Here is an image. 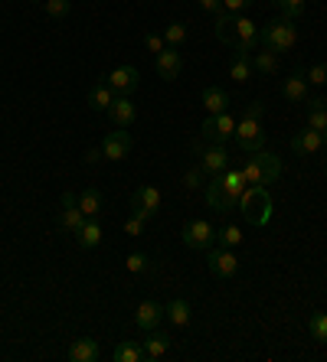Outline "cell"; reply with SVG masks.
I'll return each mask as SVG.
<instances>
[{
  "label": "cell",
  "mask_w": 327,
  "mask_h": 362,
  "mask_svg": "<svg viewBox=\"0 0 327 362\" xmlns=\"http://www.w3.org/2000/svg\"><path fill=\"white\" fill-rule=\"evenodd\" d=\"M242 193H246V177H242V170H226V173H219V177H210V183H207L210 209L223 212V216L239 206Z\"/></svg>",
  "instance_id": "1"
},
{
  "label": "cell",
  "mask_w": 327,
  "mask_h": 362,
  "mask_svg": "<svg viewBox=\"0 0 327 362\" xmlns=\"http://www.w3.org/2000/svg\"><path fill=\"white\" fill-rule=\"evenodd\" d=\"M242 177H246V186H268L282 177V160H278L272 151H256L249 160L242 163Z\"/></svg>",
  "instance_id": "2"
},
{
  "label": "cell",
  "mask_w": 327,
  "mask_h": 362,
  "mask_svg": "<svg viewBox=\"0 0 327 362\" xmlns=\"http://www.w3.org/2000/svg\"><path fill=\"white\" fill-rule=\"evenodd\" d=\"M258 42L272 52H288L294 49V42H298V30H294V20L288 17H278L272 20L268 26H258Z\"/></svg>",
  "instance_id": "3"
},
{
  "label": "cell",
  "mask_w": 327,
  "mask_h": 362,
  "mask_svg": "<svg viewBox=\"0 0 327 362\" xmlns=\"http://www.w3.org/2000/svg\"><path fill=\"white\" fill-rule=\"evenodd\" d=\"M242 216L249 226H265L272 219V196H268V186H246V193L239 196Z\"/></svg>",
  "instance_id": "4"
},
{
  "label": "cell",
  "mask_w": 327,
  "mask_h": 362,
  "mask_svg": "<svg viewBox=\"0 0 327 362\" xmlns=\"http://www.w3.org/2000/svg\"><path fill=\"white\" fill-rule=\"evenodd\" d=\"M236 137V118L229 115V111H223V115H210L207 121H203V127H200V141L203 144H226Z\"/></svg>",
  "instance_id": "5"
},
{
  "label": "cell",
  "mask_w": 327,
  "mask_h": 362,
  "mask_svg": "<svg viewBox=\"0 0 327 362\" xmlns=\"http://www.w3.org/2000/svg\"><path fill=\"white\" fill-rule=\"evenodd\" d=\"M193 153H200V167L207 170V177H219L229 170V151H226V144H210L207 151H203V141L190 144Z\"/></svg>",
  "instance_id": "6"
},
{
  "label": "cell",
  "mask_w": 327,
  "mask_h": 362,
  "mask_svg": "<svg viewBox=\"0 0 327 362\" xmlns=\"http://www.w3.org/2000/svg\"><path fill=\"white\" fill-rule=\"evenodd\" d=\"M233 141L239 144L246 153L262 151V147H265V131H262V121H258V118H246V115H242V118L236 121V137H233Z\"/></svg>",
  "instance_id": "7"
},
{
  "label": "cell",
  "mask_w": 327,
  "mask_h": 362,
  "mask_svg": "<svg viewBox=\"0 0 327 362\" xmlns=\"http://www.w3.org/2000/svg\"><path fill=\"white\" fill-rule=\"evenodd\" d=\"M183 245L187 248H197V252H203V248H213V242H216V228H213V222H207V219H190L187 226H183Z\"/></svg>",
  "instance_id": "8"
},
{
  "label": "cell",
  "mask_w": 327,
  "mask_h": 362,
  "mask_svg": "<svg viewBox=\"0 0 327 362\" xmlns=\"http://www.w3.org/2000/svg\"><path fill=\"white\" fill-rule=\"evenodd\" d=\"M161 206H164V199H161V193H157L154 186H138L134 193H131V212L134 216H141V219H154L157 212H161Z\"/></svg>",
  "instance_id": "9"
},
{
  "label": "cell",
  "mask_w": 327,
  "mask_h": 362,
  "mask_svg": "<svg viewBox=\"0 0 327 362\" xmlns=\"http://www.w3.org/2000/svg\"><path fill=\"white\" fill-rule=\"evenodd\" d=\"M82 222H86V216H82V209H79V196L76 193H62L59 216H56V226H59V232H72V235H76Z\"/></svg>",
  "instance_id": "10"
},
{
  "label": "cell",
  "mask_w": 327,
  "mask_h": 362,
  "mask_svg": "<svg viewBox=\"0 0 327 362\" xmlns=\"http://www.w3.org/2000/svg\"><path fill=\"white\" fill-rule=\"evenodd\" d=\"M229 46H236L239 52H246V56H249V52L258 46V26L252 23L249 17H242V13H239V17L233 20V40H229Z\"/></svg>",
  "instance_id": "11"
},
{
  "label": "cell",
  "mask_w": 327,
  "mask_h": 362,
  "mask_svg": "<svg viewBox=\"0 0 327 362\" xmlns=\"http://www.w3.org/2000/svg\"><path fill=\"white\" fill-rule=\"evenodd\" d=\"M131 147H134V137L128 134V127H118L102 141L105 160H125V157H131Z\"/></svg>",
  "instance_id": "12"
},
{
  "label": "cell",
  "mask_w": 327,
  "mask_h": 362,
  "mask_svg": "<svg viewBox=\"0 0 327 362\" xmlns=\"http://www.w3.org/2000/svg\"><path fill=\"white\" fill-rule=\"evenodd\" d=\"M207 264L213 278H233L236 271H239V258L233 255V248H223V245H216L213 252H210Z\"/></svg>",
  "instance_id": "13"
},
{
  "label": "cell",
  "mask_w": 327,
  "mask_h": 362,
  "mask_svg": "<svg viewBox=\"0 0 327 362\" xmlns=\"http://www.w3.org/2000/svg\"><path fill=\"white\" fill-rule=\"evenodd\" d=\"M154 69H157V76H161V78L173 82V78L180 76V69H183L180 49H173V46H164V49L154 56Z\"/></svg>",
  "instance_id": "14"
},
{
  "label": "cell",
  "mask_w": 327,
  "mask_h": 362,
  "mask_svg": "<svg viewBox=\"0 0 327 362\" xmlns=\"http://www.w3.org/2000/svg\"><path fill=\"white\" fill-rule=\"evenodd\" d=\"M108 118H112L115 127H131V124H134V118H138V108H134L131 95H115V101L108 105Z\"/></svg>",
  "instance_id": "15"
},
{
  "label": "cell",
  "mask_w": 327,
  "mask_h": 362,
  "mask_svg": "<svg viewBox=\"0 0 327 362\" xmlns=\"http://www.w3.org/2000/svg\"><path fill=\"white\" fill-rule=\"evenodd\" d=\"M105 78H108V85H112L115 95H131L141 82V72L134 66H118L112 76H105Z\"/></svg>",
  "instance_id": "16"
},
{
  "label": "cell",
  "mask_w": 327,
  "mask_h": 362,
  "mask_svg": "<svg viewBox=\"0 0 327 362\" xmlns=\"http://www.w3.org/2000/svg\"><path fill=\"white\" fill-rule=\"evenodd\" d=\"M308 78H304V69L302 66H294V72L282 82V95L288 101H294V105H302V101H308Z\"/></svg>",
  "instance_id": "17"
},
{
  "label": "cell",
  "mask_w": 327,
  "mask_h": 362,
  "mask_svg": "<svg viewBox=\"0 0 327 362\" xmlns=\"http://www.w3.org/2000/svg\"><path fill=\"white\" fill-rule=\"evenodd\" d=\"M321 147H324V134L314 131V127H304V131H298V134L292 137V151L298 153V157H311V153H318Z\"/></svg>",
  "instance_id": "18"
},
{
  "label": "cell",
  "mask_w": 327,
  "mask_h": 362,
  "mask_svg": "<svg viewBox=\"0 0 327 362\" xmlns=\"http://www.w3.org/2000/svg\"><path fill=\"white\" fill-rule=\"evenodd\" d=\"M161 320H164V303H157V300L138 303V313H134V323H138V329H154Z\"/></svg>",
  "instance_id": "19"
},
{
  "label": "cell",
  "mask_w": 327,
  "mask_h": 362,
  "mask_svg": "<svg viewBox=\"0 0 327 362\" xmlns=\"http://www.w3.org/2000/svg\"><path fill=\"white\" fill-rule=\"evenodd\" d=\"M115 101V92H112V85H108V78H95L92 88H88V105H92L95 111H108V105Z\"/></svg>",
  "instance_id": "20"
},
{
  "label": "cell",
  "mask_w": 327,
  "mask_h": 362,
  "mask_svg": "<svg viewBox=\"0 0 327 362\" xmlns=\"http://www.w3.org/2000/svg\"><path fill=\"white\" fill-rule=\"evenodd\" d=\"M144 356L151 362L154 359H164V353H167V349H171V337H167V333H157V327L154 329H147V337H144Z\"/></svg>",
  "instance_id": "21"
},
{
  "label": "cell",
  "mask_w": 327,
  "mask_h": 362,
  "mask_svg": "<svg viewBox=\"0 0 327 362\" xmlns=\"http://www.w3.org/2000/svg\"><path fill=\"white\" fill-rule=\"evenodd\" d=\"M69 362H95L98 356H102V349H98V343L95 339H72V346H69Z\"/></svg>",
  "instance_id": "22"
},
{
  "label": "cell",
  "mask_w": 327,
  "mask_h": 362,
  "mask_svg": "<svg viewBox=\"0 0 327 362\" xmlns=\"http://www.w3.org/2000/svg\"><path fill=\"white\" fill-rule=\"evenodd\" d=\"M76 242H79V248H98L102 245V226L95 219H86L76 232Z\"/></svg>",
  "instance_id": "23"
},
{
  "label": "cell",
  "mask_w": 327,
  "mask_h": 362,
  "mask_svg": "<svg viewBox=\"0 0 327 362\" xmlns=\"http://www.w3.org/2000/svg\"><path fill=\"white\" fill-rule=\"evenodd\" d=\"M79 209H82V216H86V219H95V216L105 209V196L98 193L95 186H88L86 193L79 196Z\"/></svg>",
  "instance_id": "24"
},
{
  "label": "cell",
  "mask_w": 327,
  "mask_h": 362,
  "mask_svg": "<svg viewBox=\"0 0 327 362\" xmlns=\"http://www.w3.org/2000/svg\"><path fill=\"white\" fill-rule=\"evenodd\" d=\"M203 108H207L210 115H223V111L229 108V95H226L223 88L210 85V88H203Z\"/></svg>",
  "instance_id": "25"
},
{
  "label": "cell",
  "mask_w": 327,
  "mask_h": 362,
  "mask_svg": "<svg viewBox=\"0 0 327 362\" xmlns=\"http://www.w3.org/2000/svg\"><path fill=\"white\" fill-rule=\"evenodd\" d=\"M115 362H144V346L141 343H131V339H125V343L115 346V353H112Z\"/></svg>",
  "instance_id": "26"
},
{
  "label": "cell",
  "mask_w": 327,
  "mask_h": 362,
  "mask_svg": "<svg viewBox=\"0 0 327 362\" xmlns=\"http://www.w3.org/2000/svg\"><path fill=\"white\" fill-rule=\"evenodd\" d=\"M252 76H256V69H252V59L246 56V52H239V56L229 62V78L242 85V82H249Z\"/></svg>",
  "instance_id": "27"
},
{
  "label": "cell",
  "mask_w": 327,
  "mask_h": 362,
  "mask_svg": "<svg viewBox=\"0 0 327 362\" xmlns=\"http://www.w3.org/2000/svg\"><path fill=\"white\" fill-rule=\"evenodd\" d=\"M164 317H167L173 327H187L190 323V303L177 297V300H171L167 307H164Z\"/></svg>",
  "instance_id": "28"
},
{
  "label": "cell",
  "mask_w": 327,
  "mask_h": 362,
  "mask_svg": "<svg viewBox=\"0 0 327 362\" xmlns=\"http://www.w3.org/2000/svg\"><path fill=\"white\" fill-rule=\"evenodd\" d=\"M252 69H256L258 76H275V72H278V52H272V49L256 52V59H252Z\"/></svg>",
  "instance_id": "29"
},
{
  "label": "cell",
  "mask_w": 327,
  "mask_h": 362,
  "mask_svg": "<svg viewBox=\"0 0 327 362\" xmlns=\"http://www.w3.org/2000/svg\"><path fill=\"white\" fill-rule=\"evenodd\" d=\"M183 40H187V23H180V20H173L171 26H164V42H167V46H173V49H180Z\"/></svg>",
  "instance_id": "30"
},
{
  "label": "cell",
  "mask_w": 327,
  "mask_h": 362,
  "mask_svg": "<svg viewBox=\"0 0 327 362\" xmlns=\"http://www.w3.org/2000/svg\"><path fill=\"white\" fill-rule=\"evenodd\" d=\"M308 333L311 339H318V343H327V313H311V320H308Z\"/></svg>",
  "instance_id": "31"
},
{
  "label": "cell",
  "mask_w": 327,
  "mask_h": 362,
  "mask_svg": "<svg viewBox=\"0 0 327 362\" xmlns=\"http://www.w3.org/2000/svg\"><path fill=\"white\" fill-rule=\"evenodd\" d=\"M216 245H223V248H236L242 245V228L239 226H226L216 232Z\"/></svg>",
  "instance_id": "32"
},
{
  "label": "cell",
  "mask_w": 327,
  "mask_h": 362,
  "mask_svg": "<svg viewBox=\"0 0 327 362\" xmlns=\"http://www.w3.org/2000/svg\"><path fill=\"white\" fill-rule=\"evenodd\" d=\"M308 127H314V131L327 134V101H324V105H314V108H308Z\"/></svg>",
  "instance_id": "33"
},
{
  "label": "cell",
  "mask_w": 327,
  "mask_h": 362,
  "mask_svg": "<svg viewBox=\"0 0 327 362\" xmlns=\"http://www.w3.org/2000/svg\"><path fill=\"white\" fill-rule=\"evenodd\" d=\"M233 20H236V13H219L216 17V40H223V42H229L233 40Z\"/></svg>",
  "instance_id": "34"
},
{
  "label": "cell",
  "mask_w": 327,
  "mask_h": 362,
  "mask_svg": "<svg viewBox=\"0 0 327 362\" xmlns=\"http://www.w3.org/2000/svg\"><path fill=\"white\" fill-rule=\"evenodd\" d=\"M43 7H46V13H50L52 20H62V17H69L72 0H43Z\"/></svg>",
  "instance_id": "35"
},
{
  "label": "cell",
  "mask_w": 327,
  "mask_h": 362,
  "mask_svg": "<svg viewBox=\"0 0 327 362\" xmlns=\"http://www.w3.org/2000/svg\"><path fill=\"white\" fill-rule=\"evenodd\" d=\"M275 4H278V10H282V17L298 20L304 13V4H308V0H275Z\"/></svg>",
  "instance_id": "36"
},
{
  "label": "cell",
  "mask_w": 327,
  "mask_h": 362,
  "mask_svg": "<svg viewBox=\"0 0 327 362\" xmlns=\"http://www.w3.org/2000/svg\"><path fill=\"white\" fill-rule=\"evenodd\" d=\"M203 180H207V170L203 167H190L187 173H183V186H187V189H200V186H207Z\"/></svg>",
  "instance_id": "37"
},
{
  "label": "cell",
  "mask_w": 327,
  "mask_h": 362,
  "mask_svg": "<svg viewBox=\"0 0 327 362\" xmlns=\"http://www.w3.org/2000/svg\"><path fill=\"white\" fill-rule=\"evenodd\" d=\"M304 78H308V85H327V66L324 62H318V66H311V69H304Z\"/></svg>",
  "instance_id": "38"
},
{
  "label": "cell",
  "mask_w": 327,
  "mask_h": 362,
  "mask_svg": "<svg viewBox=\"0 0 327 362\" xmlns=\"http://www.w3.org/2000/svg\"><path fill=\"white\" fill-rule=\"evenodd\" d=\"M252 4H256V0H223V10H226V13H236V17H239L242 10H249Z\"/></svg>",
  "instance_id": "39"
},
{
  "label": "cell",
  "mask_w": 327,
  "mask_h": 362,
  "mask_svg": "<svg viewBox=\"0 0 327 362\" xmlns=\"http://www.w3.org/2000/svg\"><path fill=\"white\" fill-rule=\"evenodd\" d=\"M128 271H134V274H141V271H147V255H141V252H134V255H128Z\"/></svg>",
  "instance_id": "40"
},
{
  "label": "cell",
  "mask_w": 327,
  "mask_h": 362,
  "mask_svg": "<svg viewBox=\"0 0 327 362\" xmlns=\"http://www.w3.org/2000/svg\"><path fill=\"white\" fill-rule=\"evenodd\" d=\"M144 46L157 56V52H161L164 46H167V42H164V36H161V33H144Z\"/></svg>",
  "instance_id": "41"
},
{
  "label": "cell",
  "mask_w": 327,
  "mask_h": 362,
  "mask_svg": "<svg viewBox=\"0 0 327 362\" xmlns=\"http://www.w3.org/2000/svg\"><path fill=\"white\" fill-rule=\"evenodd\" d=\"M125 232H128V235H144V219H141V216H131V219L125 222Z\"/></svg>",
  "instance_id": "42"
},
{
  "label": "cell",
  "mask_w": 327,
  "mask_h": 362,
  "mask_svg": "<svg viewBox=\"0 0 327 362\" xmlns=\"http://www.w3.org/2000/svg\"><path fill=\"white\" fill-rule=\"evenodd\" d=\"M200 10H207V13H213V17H219V13H226L223 10V0H197Z\"/></svg>",
  "instance_id": "43"
},
{
  "label": "cell",
  "mask_w": 327,
  "mask_h": 362,
  "mask_svg": "<svg viewBox=\"0 0 327 362\" xmlns=\"http://www.w3.org/2000/svg\"><path fill=\"white\" fill-rule=\"evenodd\" d=\"M242 115H246V118H258V121H262V115H265V101H252Z\"/></svg>",
  "instance_id": "44"
},
{
  "label": "cell",
  "mask_w": 327,
  "mask_h": 362,
  "mask_svg": "<svg viewBox=\"0 0 327 362\" xmlns=\"http://www.w3.org/2000/svg\"><path fill=\"white\" fill-rule=\"evenodd\" d=\"M102 157H105V153H102V147H95V151H88V153H86V163H98V160H102Z\"/></svg>",
  "instance_id": "45"
},
{
  "label": "cell",
  "mask_w": 327,
  "mask_h": 362,
  "mask_svg": "<svg viewBox=\"0 0 327 362\" xmlns=\"http://www.w3.org/2000/svg\"><path fill=\"white\" fill-rule=\"evenodd\" d=\"M324 147H327V134H324Z\"/></svg>",
  "instance_id": "46"
},
{
  "label": "cell",
  "mask_w": 327,
  "mask_h": 362,
  "mask_svg": "<svg viewBox=\"0 0 327 362\" xmlns=\"http://www.w3.org/2000/svg\"><path fill=\"white\" fill-rule=\"evenodd\" d=\"M33 4H43V0H33Z\"/></svg>",
  "instance_id": "47"
}]
</instances>
